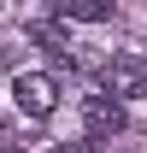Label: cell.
Here are the masks:
<instances>
[{
  "mask_svg": "<svg viewBox=\"0 0 147 153\" xmlns=\"http://www.w3.org/2000/svg\"><path fill=\"white\" fill-rule=\"evenodd\" d=\"M100 76H106V100H118V106L124 100H147V59L141 53H112Z\"/></svg>",
  "mask_w": 147,
  "mask_h": 153,
  "instance_id": "obj_1",
  "label": "cell"
},
{
  "mask_svg": "<svg viewBox=\"0 0 147 153\" xmlns=\"http://www.w3.org/2000/svg\"><path fill=\"white\" fill-rule=\"evenodd\" d=\"M12 100H18V112H30V118H53L59 82L47 71H18V76H12Z\"/></svg>",
  "mask_w": 147,
  "mask_h": 153,
  "instance_id": "obj_2",
  "label": "cell"
},
{
  "mask_svg": "<svg viewBox=\"0 0 147 153\" xmlns=\"http://www.w3.org/2000/svg\"><path fill=\"white\" fill-rule=\"evenodd\" d=\"M82 130H88L94 141H112V135L124 130V106L106 100V94H88V100H82Z\"/></svg>",
  "mask_w": 147,
  "mask_h": 153,
  "instance_id": "obj_3",
  "label": "cell"
},
{
  "mask_svg": "<svg viewBox=\"0 0 147 153\" xmlns=\"http://www.w3.org/2000/svg\"><path fill=\"white\" fill-rule=\"evenodd\" d=\"M53 18L59 24H106L112 18V0H59V6H53Z\"/></svg>",
  "mask_w": 147,
  "mask_h": 153,
  "instance_id": "obj_4",
  "label": "cell"
},
{
  "mask_svg": "<svg viewBox=\"0 0 147 153\" xmlns=\"http://www.w3.org/2000/svg\"><path fill=\"white\" fill-rule=\"evenodd\" d=\"M30 41H36V47H47V53H71V47H76L71 30H65L59 18H36V24H30Z\"/></svg>",
  "mask_w": 147,
  "mask_h": 153,
  "instance_id": "obj_5",
  "label": "cell"
},
{
  "mask_svg": "<svg viewBox=\"0 0 147 153\" xmlns=\"http://www.w3.org/2000/svg\"><path fill=\"white\" fill-rule=\"evenodd\" d=\"M53 153H94V147H53Z\"/></svg>",
  "mask_w": 147,
  "mask_h": 153,
  "instance_id": "obj_6",
  "label": "cell"
},
{
  "mask_svg": "<svg viewBox=\"0 0 147 153\" xmlns=\"http://www.w3.org/2000/svg\"><path fill=\"white\" fill-rule=\"evenodd\" d=\"M0 153H24V147H18V141H6V147H0Z\"/></svg>",
  "mask_w": 147,
  "mask_h": 153,
  "instance_id": "obj_7",
  "label": "cell"
}]
</instances>
